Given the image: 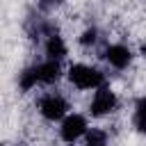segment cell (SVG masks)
I'll return each mask as SVG.
<instances>
[{"mask_svg": "<svg viewBox=\"0 0 146 146\" xmlns=\"http://www.w3.org/2000/svg\"><path fill=\"white\" fill-rule=\"evenodd\" d=\"M135 50H137V57H141V59L146 62V41H141V43H139Z\"/></svg>", "mask_w": 146, "mask_h": 146, "instance_id": "ba28073f", "label": "cell"}, {"mask_svg": "<svg viewBox=\"0 0 146 146\" xmlns=\"http://www.w3.org/2000/svg\"><path fill=\"white\" fill-rule=\"evenodd\" d=\"M78 146H112V130L103 121H91L89 130L80 139Z\"/></svg>", "mask_w": 146, "mask_h": 146, "instance_id": "52a82bcc", "label": "cell"}, {"mask_svg": "<svg viewBox=\"0 0 146 146\" xmlns=\"http://www.w3.org/2000/svg\"><path fill=\"white\" fill-rule=\"evenodd\" d=\"M64 82L71 89V94H91L94 89H98L100 84L107 82V71L94 62L87 59H75V62H66L64 68Z\"/></svg>", "mask_w": 146, "mask_h": 146, "instance_id": "6da1fadb", "label": "cell"}, {"mask_svg": "<svg viewBox=\"0 0 146 146\" xmlns=\"http://www.w3.org/2000/svg\"><path fill=\"white\" fill-rule=\"evenodd\" d=\"M41 52L46 59H55V62H62L66 64L71 59V43L68 39L62 34V32H48L43 36V43H41Z\"/></svg>", "mask_w": 146, "mask_h": 146, "instance_id": "8992f818", "label": "cell"}, {"mask_svg": "<svg viewBox=\"0 0 146 146\" xmlns=\"http://www.w3.org/2000/svg\"><path fill=\"white\" fill-rule=\"evenodd\" d=\"M73 110L71 91H64L62 87H43L36 91L34 98V112L41 123L57 125L68 112Z\"/></svg>", "mask_w": 146, "mask_h": 146, "instance_id": "7a4b0ae2", "label": "cell"}, {"mask_svg": "<svg viewBox=\"0 0 146 146\" xmlns=\"http://www.w3.org/2000/svg\"><path fill=\"white\" fill-rule=\"evenodd\" d=\"M98 59H100L105 71L125 73L132 68V64L137 59V50L125 41H110L107 39L98 50Z\"/></svg>", "mask_w": 146, "mask_h": 146, "instance_id": "277c9868", "label": "cell"}, {"mask_svg": "<svg viewBox=\"0 0 146 146\" xmlns=\"http://www.w3.org/2000/svg\"><path fill=\"white\" fill-rule=\"evenodd\" d=\"M119 110H121V96L110 82L94 89L84 105V112L91 121H110L112 116L119 114Z\"/></svg>", "mask_w": 146, "mask_h": 146, "instance_id": "3957f363", "label": "cell"}, {"mask_svg": "<svg viewBox=\"0 0 146 146\" xmlns=\"http://www.w3.org/2000/svg\"><path fill=\"white\" fill-rule=\"evenodd\" d=\"M62 0H41V5L43 7H55V5H59Z\"/></svg>", "mask_w": 146, "mask_h": 146, "instance_id": "9c48e42d", "label": "cell"}, {"mask_svg": "<svg viewBox=\"0 0 146 146\" xmlns=\"http://www.w3.org/2000/svg\"><path fill=\"white\" fill-rule=\"evenodd\" d=\"M91 125V119L87 116L84 110H71L55 128V139L59 146H73V144H80V139L84 137V132L89 130Z\"/></svg>", "mask_w": 146, "mask_h": 146, "instance_id": "5b68a950", "label": "cell"}]
</instances>
